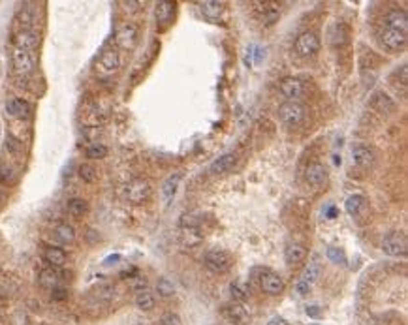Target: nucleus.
<instances>
[{
    "instance_id": "45",
    "label": "nucleus",
    "mask_w": 408,
    "mask_h": 325,
    "mask_svg": "<svg viewBox=\"0 0 408 325\" xmlns=\"http://www.w3.org/2000/svg\"><path fill=\"white\" fill-rule=\"evenodd\" d=\"M325 215H327V218H335L337 217V209H335V207H329Z\"/></svg>"
},
{
    "instance_id": "37",
    "label": "nucleus",
    "mask_w": 408,
    "mask_h": 325,
    "mask_svg": "<svg viewBox=\"0 0 408 325\" xmlns=\"http://www.w3.org/2000/svg\"><path fill=\"white\" fill-rule=\"evenodd\" d=\"M327 258L333 261V263L337 265H344L346 263V254L342 252L340 248H335V246H331V248H327Z\"/></svg>"
},
{
    "instance_id": "21",
    "label": "nucleus",
    "mask_w": 408,
    "mask_h": 325,
    "mask_svg": "<svg viewBox=\"0 0 408 325\" xmlns=\"http://www.w3.org/2000/svg\"><path fill=\"white\" fill-rule=\"evenodd\" d=\"M200 10H202V13H204L207 19L216 21V19H220V15L224 13V2L205 0V2H200Z\"/></svg>"
},
{
    "instance_id": "4",
    "label": "nucleus",
    "mask_w": 408,
    "mask_h": 325,
    "mask_svg": "<svg viewBox=\"0 0 408 325\" xmlns=\"http://www.w3.org/2000/svg\"><path fill=\"white\" fill-rule=\"evenodd\" d=\"M204 263L209 271L213 273H226L229 267H231V258H229L228 252L224 250H218V248H213L209 252H205L204 256Z\"/></svg>"
},
{
    "instance_id": "30",
    "label": "nucleus",
    "mask_w": 408,
    "mask_h": 325,
    "mask_svg": "<svg viewBox=\"0 0 408 325\" xmlns=\"http://www.w3.org/2000/svg\"><path fill=\"white\" fill-rule=\"evenodd\" d=\"M320 273H322V267H320V263H318V260H312L311 263L305 267L301 280H303V282H307L309 286H312V284L320 278Z\"/></svg>"
},
{
    "instance_id": "31",
    "label": "nucleus",
    "mask_w": 408,
    "mask_h": 325,
    "mask_svg": "<svg viewBox=\"0 0 408 325\" xmlns=\"http://www.w3.org/2000/svg\"><path fill=\"white\" fill-rule=\"evenodd\" d=\"M66 209H68V213H70L72 217L79 218L89 211V203H87L85 199H81V197H72V199L66 203Z\"/></svg>"
},
{
    "instance_id": "6",
    "label": "nucleus",
    "mask_w": 408,
    "mask_h": 325,
    "mask_svg": "<svg viewBox=\"0 0 408 325\" xmlns=\"http://www.w3.org/2000/svg\"><path fill=\"white\" fill-rule=\"evenodd\" d=\"M278 117L288 126H297L305 119V109L297 102H286L278 108Z\"/></svg>"
},
{
    "instance_id": "23",
    "label": "nucleus",
    "mask_w": 408,
    "mask_h": 325,
    "mask_svg": "<svg viewBox=\"0 0 408 325\" xmlns=\"http://www.w3.org/2000/svg\"><path fill=\"white\" fill-rule=\"evenodd\" d=\"M44 258L51 267H64L66 261H68V256L62 248H57V246H51V248H45L44 252Z\"/></svg>"
},
{
    "instance_id": "32",
    "label": "nucleus",
    "mask_w": 408,
    "mask_h": 325,
    "mask_svg": "<svg viewBox=\"0 0 408 325\" xmlns=\"http://www.w3.org/2000/svg\"><path fill=\"white\" fill-rule=\"evenodd\" d=\"M229 291H231V297H233L235 303H243L249 297V289H247L245 284H241V282H231L229 284Z\"/></svg>"
},
{
    "instance_id": "33",
    "label": "nucleus",
    "mask_w": 408,
    "mask_h": 325,
    "mask_svg": "<svg viewBox=\"0 0 408 325\" xmlns=\"http://www.w3.org/2000/svg\"><path fill=\"white\" fill-rule=\"evenodd\" d=\"M156 291L162 297H171V295H175V286H173V282H169L168 278H160L156 282Z\"/></svg>"
},
{
    "instance_id": "5",
    "label": "nucleus",
    "mask_w": 408,
    "mask_h": 325,
    "mask_svg": "<svg viewBox=\"0 0 408 325\" xmlns=\"http://www.w3.org/2000/svg\"><path fill=\"white\" fill-rule=\"evenodd\" d=\"M151 195V184L145 179H134L132 182L126 184V197L134 205H139L147 201Z\"/></svg>"
},
{
    "instance_id": "43",
    "label": "nucleus",
    "mask_w": 408,
    "mask_h": 325,
    "mask_svg": "<svg viewBox=\"0 0 408 325\" xmlns=\"http://www.w3.org/2000/svg\"><path fill=\"white\" fill-rule=\"evenodd\" d=\"M267 325H290V324L284 320V318H273Z\"/></svg>"
},
{
    "instance_id": "9",
    "label": "nucleus",
    "mask_w": 408,
    "mask_h": 325,
    "mask_svg": "<svg viewBox=\"0 0 408 325\" xmlns=\"http://www.w3.org/2000/svg\"><path fill=\"white\" fill-rule=\"evenodd\" d=\"M224 316H226V320L228 322H231V324L235 325H243L249 322V318H250V312H249V308H247V304L245 303H231V304H226L224 306Z\"/></svg>"
},
{
    "instance_id": "34",
    "label": "nucleus",
    "mask_w": 408,
    "mask_h": 325,
    "mask_svg": "<svg viewBox=\"0 0 408 325\" xmlns=\"http://www.w3.org/2000/svg\"><path fill=\"white\" fill-rule=\"evenodd\" d=\"M85 156L91 158V160H100V158H106L108 156V149L104 145H91L87 151H85Z\"/></svg>"
},
{
    "instance_id": "3",
    "label": "nucleus",
    "mask_w": 408,
    "mask_h": 325,
    "mask_svg": "<svg viewBox=\"0 0 408 325\" xmlns=\"http://www.w3.org/2000/svg\"><path fill=\"white\" fill-rule=\"evenodd\" d=\"M378 38H380V45L389 53H397V51H403L407 47V32H401L395 28L384 26Z\"/></svg>"
},
{
    "instance_id": "36",
    "label": "nucleus",
    "mask_w": 408,
    "mask_h": 325,
    "mask_svg": "<svg viewBox=\"0 0 408 325\" xmlns=\"http://www.w3.org/2000/svg\"><path fill=\"white\" fill-rule=\"evenodd\" d=\"M79 177L85 182H94L96 181V169L91 164H83V166H79Z\"/></svg>"
},
{
    "instance_id": "1",
    "label": "nucleus",
    "mask_w": 408,
    "mask_h": 325,
    "mask_svg": "<svg viewBox=\"0 0 408 325\" xmlns=\"http://www.w3.org/2000/svg\"><path fill=\"white\" fill-rule=\"evenodd\" d=\"M382 250L384 254L391 256V258H403L407 256L408 252V241H407V235L401 233V231H391L387 233L384 239H382Z\"/></svg>"
},
{
    "instance_id": "2",
    "label": "nucleus",
    "mask_w": 408,
    "mask_h": 325,
    "mask_svg": "<svg viewBox=\"0 0 408 325\" xmlns=\"http://www.w3.org/2000/svg\"><path fill=\"white\" fill-rule=\"evenodd\" d=\"M320 51V38L316 32L307 30V32H301L297 40H295V53L301 59H311L316 53Z\"/></svg>"
},
{
    "instance_id": "24",
    "label": "nucleus",
    "mask_w": 408,
    "mask_h": 325,
    "mask_svg": "<svg viewBox=\"0 0 408 325\" xmlns=\"http://www.w3.org/2000/svg\"><path fill=\"white\" fill-rule=\"evenodd\" d=\"M38 282H40L42 288L55 289L60 282V275L53 269V267H51V269H44V271H40V275H38Z\"/></svg>"
},
{
    "instance_id": "16",
    "label": "nucleus",
    "mask_w": 408,
    "mask_h": 325,
    "mask_svg": "<svg viewBox=\"0 0 408 325\" xmlns=\"http://www.w3.org/2000/svg\"><path fill=\"white\" fill-rule=\"evenodd\" d=\"M156 23L160 28H166L169 26V23L173 21V15H175V4L168 2V0H162V2H156Z\"/></svg>"
},
{
    "instance_id": "13",
    "label": "nucleus",
    "mask_w": 408,
    "mask_h": 325,
    "mask_svg": "<svg viewBox=\"0 0 408 325\" xmlns=\"http://www.w3.org/2000/svg\"><path fill=\"white\" fill-rule=\"evenodd\" d=\"M352 162L360 168H371L376 162L374 151L369 149L367 145H354L352 147Z\"/></svg>"
},
{
    "instance_id": "41",
    "label": "nucleus",
    "mask_w": 408,
    "mask_h": 325,
    "mask_svg": "<svg viewBox=\"0 0 408 325\" xmlns=\"http://www.w3.org/2000/svg\"><path fill=\"white\" fill-rule=\"evenodd\" d=\"M295 291H297L299 295H307V293L311 291V286H309L307 282H303V280H299V282L295 284Z\"/></svg>"
},
{
    "instance_id": "14",
    "label": "nucleus",
    "mask_w": 408,
    "mask_h": 325,
    "mask_svg": "<svg viewBox=\"0 0 408 325\" xmlns=\"http://www.w3.org/2000/svg\"><path fill=\"white\" fill-rule=\"evenodd\" d=\"M260 284H262V289L267 295H278V293L284 291V280L280 278V275H276L273 271H264Z\"/></svg>"
},
{
    "instance_id": "10",
    "label": "nucleus",
    "mask_w": 408,
    "mask_h": 325,
    "mask_svg": "<svg viewBox=\"0 0 408 325\" xmlns=\"http://www.w3.org/2000/svg\"><path fill=\"white\" fill-rule=\"evenodd\" d=\"M256 12H258V17H260V23L265 24V26H271L273 23L278 21L280 17V8L275 2H258L256 4Z\"/></svg>"
},
{
    "instance_id": "18",
    "label": "nucleus",
    "mask_w": 408,
    "mask_h": 325,
    "mask_svg": "<svg viewBox=\"0 0 408 325\" xmlns=\"http://www.w3.org/2000/svg\"><path fill=\"white\" fill-rule=\"evenodd\" d=\"M384 26L395 28L401 32H407L408 28V15L405 10H389L384 17Z\"/></svg>"
},
{
    "instance_id": "39",
    "label": "nucleus",
    "mask_w": 408,
    "mask_h": 325,
    "mask_svg": "<svg viewBox=\"0 0 408 325\" xmlns=\"http://www.w3.org/2000/svg\"><path fill=\"white\" fill-rule=\"evenodd\" d=\"M53 293H51V297H53V301H64V299H68V289L66 288H60V286H57L55 289H51Z\"/></svg>"
},
{
    "instance_id": "20",
    "label": "nucleus",
    "mask_w": 408,
    "mask_h": 325,
    "mask_svg": "<svg viewBox=\"0 0 408 325\" xmlns=\"http://www.w3.org/2000/svg\"><path fill=\"white\" fill-rule=\"evenodd\" d=\"M6 111L12 115V117H17V119H26L30 115V106L21 100V98H10L8 104H6Z\"/></svg>"
},
{
    "instance_id": "42",
    "label": "nucleus",
    "mask_w": 408,
    "mask_h": 325,
    "mask_svg": "<svg viewBox=\"0 0 408 325\" xmlns=\"http://www.w3.org/2000/svg\"><path fill=\"white\" fill-rule=\"evenodd\" d=\"M307 316H311V318H318L320 314H322V308L318 306V304H311V306H307Z\"/></svg>"
},
{
    "instance_id": "8",
    "label": "nucleus",
    "mask_w": 408,
    "mask_h": 325,
    "mask_svg": "<svg viewBox=\"0 0 408 325\" xmlns=\"http://www.w3.org/2000/svg\"><path fill=\"white\" fill-rule=\"evenodd\" d=\"M12 62H13L15 72L21 73V75L30 73L32 70H34V66H36V61H34L32 53L23 51V49H15V51H13L12 53Z\"/></svg>"
},
{
    "instance_id": "15",
    "label": "nucleus",
    "mask_w": 408,
    "mask_h": 325,
    "mask_svg": "<svg viewBox=\"0 0 408 325\" xmlns=\"http://www.w3.org/2000/svg\"><path fill=\"white\" fill-rule=\"evenodd\" d=\"M115 42L120 49H134L137 42V28L134 24H124L120 26L115 34Z\"/></svg>"
},
{
    "instance_id": "35",
    "label": "nucleus",
    "mask_w": 408,
    "mask_h": 325,
    "mask_svg": "<svg viewBox=\"0 0 408 325\" xmlns=\"http://www.w3.org/2000/svg\"><path fill=\"white\" fill-rule=\"evenodd\" d=\"M15 21H17V24H19V26H23L21 30H30L28 26H32V23H34V15H32V12H30V10H21V12L17 13Z\"/></svg>"
},
{
    "instance_id": "19",
    "label": "nucleus",
    "mask_w": 408,
    "mask_h": 325,
    "mask_svg": "<svg viewBox=\"0 0 408 325\" xmlns=\"http://www.w3.org/2000/svg\"><path fill=\"white\" fill-rule=\"evenodd\" d=\"M119 64H120L119 53H117V51H113V49L104 51V53L100 55L98 62H96L98 70H100L102 73H113L117 68H119Z\"/></svg>"
},
{
    "instance_id": "27",
    "label": "nucleus",
    "mask_w": 408,
    "mask_h": 325,
    "mask_svg": "<svg viewBox=\"0 0 408 325\" xmlns=\"http://www.w3.org/2000/svg\"><path fill=\"white\" fill-rule=\"evenodd\" d=\"M55 239L60 244H72L75 241V229L70 224H59L55 228Z\"/></svg>"
},
{
    "instance_id": "26",
    "label": "nucleus",
    "mask_w": 408,
    "mask_h": 325,
    "mask_svg": "<svg viewBox=\"0 0 408 325\" xmlns=\"http://www.w3.org/2000/svg\"><path fill=\"white\" fill-rule=\"evenodd\" d=\"M305 258H307V250H305L301 244H290L288 248L284 250V260H286V263H290V265L301 263Z\"/></svg>"
},
{
    "instance_id": "17",
    "label": "nucleus",
    "mask_w": 408,
    "mask_h": 325,
    "mask_svg": "<svg viewBox=\"0 0 408 325\" xmlns=\"http://www.w3.org/2000/svg\"><path fill=\"white\" fill-rule=\"evenodd\" d=\"M327 38H329V43L333 47H344L348 43V38H350V30L348 26L344 23H333L329 32H327Z\"/></svg>"
},
{
    "instance_id": "22",
    "label": "nucleus",
    "mask_w": 408,
    "mask_h": 325,
    "mask_svg": "<svg viewBox=\"0 0 408 325\" xmlns=\"http://www.w3.org/2000/svg\"><path fill=\"white\" fill-rule=\"evenodd\" d=\"M235 162H237V156H235V154H231V152H228V154H224V156L216 158L215 162L209 166V171H211V173H215V175L226 173V171H229V169L235 166Z\"/></svg>"
},
{
    "instance_id": "28",
    "label": "nucleus",
    "mask_w": 408,
    "mask_h": 325,
    "mask_svg": "<svg viewBox=\"0 0 408 325\" xmlns=\"http://www.w3.org/2000/svg\"><path fill=\"white\" fill-rule=\"evenodd\" d=\"M181 179H182V175H181V173H173V175H169L168 179H166V182L162 184V194H164L166 201H169V199L175 195L177 188H179Z\"/></svg>"
},
{
    "instance_id": "44",
    "label": "nucleus",
    "mask_w": 408,
    "mask_h": 325,
    "mask_svg": "<svg viewBox=\"0 0 408 325\" xmlns=\"http://www.w3.org/2000/svg\"><path fill=\"white\" fill-rule=\"evenodd\" d=\"M120 256L119 254H115V256H109V258H106V265H111L113 261H119Z\"/></svg>"
},
{
    "instance_id": "7",
    "label": "nucleus",
    "mask_w": 408,
    "mask_h": 325,
    "mask_svg": "<svg viewBox=\"0 0 408 325\" xmlns=\"http://www.w3.org/2000/svg\"><path fill=\"white\" fill-rule=\"evenodd\" d=\"M280 92L290 102H297L305 96V83L297 77H284L280 81Z\"/></svg>"
},
{
    "instance_id": "25",
    "label": "nucleus",
    "mask_w": 408,
    "mask_h": 325,
    "mask_svg": "<svg viewBox=\"0 0 408 325\" xmlns=\"http://www.w3.org/2000/svg\"><path fill=\"white\" fill-rule=\"evenodd\" d=\"M156 304V299L155 295L149 291V289H141V291H137V295H136V306L139 308V310H143V312H149V310H153Z\"/></svg>"
},
{
    "instance_id": "40",
    "label": "nucleus",
    "mask_w": 408,
    "mask_h": 325,
    "mask_svg": "<svg viewBox=\"0 0 408 325\" xmlns=\"http://www.w3.org/2000/svg\"><path fill=\"white\" fill-rule=\"evenodd\" d=\"M12 179V168H8L6 164H0V181L8 182Z\"/></svg>"
},
{
    "instance_id": "29",
    "label": "nucleus",
    "mask_w": 408,
    "mask_h": 325,
    "mask_svg": "<svg viewBox=\"0 0 408 325\" xmlns=\"http://www.w3.org/2000/svg\"><path fill=\"white\" fill-rule=\"evenodd\" d=\"M365 197L363 195H360V194H354V195H350L348 199H346V213H348L350 217H360L361 211L365 209Z\"/></svg>"
},
{
    "instance_id": "12",
    "label": "nucleus",
    "mask_w": 408,
    "mask_h": 325,
    "mask_svg": "<svg viewBox=\"0 0 408 325\" xmlns=\"http://www.w3.org/2000/svg\"><path fill=\"white\" fill-rule=\"evenodd\" d=\"M305 179L311 184L312 188L316 190H322L327 186V171L322 164H311L307 168V173H305Z\"/></svg>"
},
{
    "instance_id": "38",
    "label": "nucleus",
    "mask_w": 408,
    "mask_h": 325,
    "mask_svg": "<svg viewBox=\"0 0 408 325\" xmlns=\"http://www.w3.org/2000/svg\"><path fill=\"white\" fill-rule=\"evenodd\" d=\"M160 324L162 325H182V322H181V318L177 316V314L168 312V314H164V316H162Z\"/></svg>"
},
{
    "instance_id": "11",
    "label": "nucleus",
    "mask_w": 408,
    "mask_h": 325,
    "mask_svg": "<svg viewBox=\"0 0 408 325\" xmlns=\"http://www.w3.org/2000/svg\"><path fill=\"white\" fill-rule=\"evenodd\" d=\"M13 43H15V49H23V51L30 53L32 49H36L40 45V34L32 28L30 30H19L13 36Z\"/></svg>"
}]
</instances>
